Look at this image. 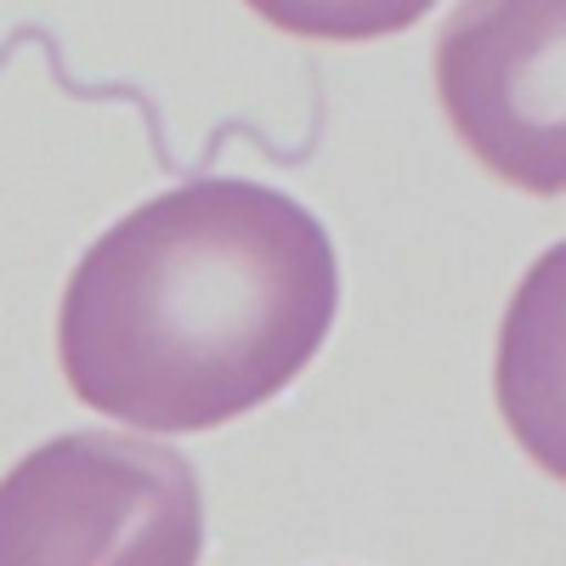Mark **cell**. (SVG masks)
I'll return each instance as SVG.
<instances>
[{"label":"cell","mask_w":566,"mask_h":566,"mask_svg":"<svg viewBox=\"0 0 566 566\" xmlns=\"http://www.w3.org/2000/svg\"><path fill=\"white\" fill-rule=\"evenodd\" d=\"M340 312L323 221L283 187L199 176L136 205L63 290L57 357L85 408L187 437L266 408Z\"/></svg>","instance_id":"6da1fadb"},{"label":"cell","mask_w":566,"mask_h":566,"mask_svg":"<svg viewBox=\"0 0 566 566\" xmlns=\"http://www.w3.org/2000/svg\"><path fill=\"white\" fill-rule=\"evenodd\" d=\"M453 136L522 193H566V0H459L437 34Z\"/></svg>","instance_id":"3957f363"},{"label":"cell","mask_w":566,"mask_h":566,"mask_svg":"<svg viewBox=\"0 0 566 566\" xmlns=\"http://www.w3.org/2000/svg\"><path fill=\"white\" fill-rule=\"evenodd\" d=\"M205 493L176 448L69 431L0 476V566H199Z\"/></svg>","instance_id":"7a4b0ae2"},{"label":"cell","mask_w":566,"mask_h":566,"mask_svg":"<svg viewBox=\"0 0 566 566\" xmlns=\"http://www.w3.org/2000/svg\"><path fill=\"white\" fill-rule=\"evenodd\" d=\"M493 397L522 453L566 482V244L544 250L515 283L499 323Z\"/></svg>","instance_id":"277c9868"},{"label":"cell","mask_w":566,"mask_h":566,"mask_svg":"<svg viewBox=\"0 0 566 566\" xmlns=\"http://www.w3.org/2000/svg\"><path fill=\"white\" fill-rule=\"evenodd\" d=\"M255 18L295 40H328V45H363L413 29L437 0H244Z\"/></svg>","instance_id":"5b68a950"}]
</instances>
